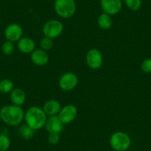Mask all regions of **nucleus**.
Segmentation results:
<instances>
[{
  "label": "nucleus",
  "instance_id": "7ed1b4c3",
  "mask_svg": "<svg viewBox=\"0 0 151 151\" xmlns=\"http://www.w3.org/2000/svg\"><path fill=\"white\" fill-rule=\"evenodd\" d=\"M54 10L59 17L63 19H70L75 14L76 4L75 0H56Z\"/></svg>",
  "mask_w": 151,
  "mask_h": 151
},
{
  "label": "nucleus",
  "instance_id": "dca6fc26",
  "mask_svg": "<svg viewBox=\"0 0 151 151\" xmlns=\"http://www.w3.org/2000/svg\"><path fill=\"white\" fill-rule=\"evenodd\" d=\"M97 23L100 28H101L102 30H108L112 27L113 19H112L111 16L105 14V13H103V14H100L99 17H98Z\"/></svg>",
  "mask_w": 151,
  "mask_h": 151
},
{
  "label": "nucleus",
  "instance_id": "f03ea898",
  "mask_svg": "<svg viewBox=\"0 0 151 151\" xmlns=\"http://www.w3.org/2000/svg\"><path fill=\"white\" fill-rule=\"evenodd\" d=\"M47 116L42 108L37 106L29 107L24 113L26 124L35 131L40 130L45 126L47 119Z\"/></svg>",
  "mask_w": 151,
  "mask_h": 151
},
{
  "label": "nucleus",
  "instance_id": "ddd939ff",
  "mask_svg": "<svg viewBox=\"0 0 151 151\" xmlns=\"http://www.w3.org/2000/svg\"><path fill=\"white\" fill-rule=\"evenodd\" d=\"M17 47L22 53H31L36 48L34 40L29 37H22L17 42Z\"/></svg>",
  "mask_w": 151,
  "mask_h": 151
},
{
  "label": "nucleus",
  "instance_id": "4be33fe9",
  "mask_svg": "<svg viewBox=\"0 0 151 151\" xmlns=\"http://www.w3.org/2000/svg\"><path fill=\"white\" fill-rule=\"evenodd\" d=\"M40 47H41V49L45 50V51H47V50H50V49L53 47V42L52 39L48 37H43L41 40L40 42Z\"/></svg>",
  "mask_w": 151,
  "mask_h": 151
},
{
  "label": "nucleus",
  "instance_id": "f257e3e1",
  "mask_svg": "<svg viewBox=\"0 0 151 151\" xmlns=\"http://www.w3.org/2000/svg\"><path fill=\"white\" fill-rule=\"evenodd\" d=\"M0 119L8 125L17 126L24 119V112L21 106L5 105L0 110Z\"/></svg>",
  "mask_w": 151,
  "mask_h": 151
},
{
  "label": "nucleus",
  "instance_id": "20e7f679",
  "mask_svg": "<svg viewBox=\"0 0 151 151\" xmlns=\"http://www.w3.org/2000/svg\"><path fill=\"white\" fill-rule=\"evenodd\" d=\"M131 139L127 133L118 131L113 133L110 138V145L115 151H126L130 148Z\"/></svg>",
  "mask_w": 151,
  "mask_h": 151
},
{
  "label": "nucleus",
  "instance_id": "2eb2a0df",
  "mask_svg": "<svg viewBox=\"0 0 151 151\" xmlns=\"http://www.w3.org/2000/svg\"><path fill=\"white\" fill-rule=\"evenodd\" d=\"M10 99L13 104L22 107V105H23L25 102L26 94L21 88H14L11 92Z\"/></svg>",
  "mask_w": 151,
  "mask_h": 151
},
{
  "label": "nucleus",
  "instance_id": "4468645a",
  "mask_svg": "<svg viewBox=\"0 0 151 151\" xmlns=\"http://www.w3.org/2000/svg\"><path fill=\"white\" fill-rule=\"evenodd\" d=\"M62 109V106L59 101L55 99H50L46 101L44 104L42 110L45 114L49 116H57Z\"/></svg>",
  "mask_w": 151,
  "mask_h": 151
},
{
  "label": "nucleus",
  "instance_id": "a211bd4d",
  "mask_svg": "<svg viewBox=\"0 0 151 151\" xmlns=\"http://www.w3.org/2000/svg\"><path fill=\"white\" fill-rule=\"evenodd\" d=\"M14 84L11 79H5L0 80V92L2 93H11L14 89Z\"/></svg>",
  "mask_w": 151,
  "mask_h": 151
},
{
  "label": "nucleus",
  "instance_id": "9b49d317",
  "mask_svg": "<svg viewBox=\"0 0 151 151\" xmlns=\"http://www.w3.org/2000/svg\"><path fill=\"white\" fill-rule=\"evenodd\" d=\"M45 128L49 133L60 134L64 130V124L57 116H52L47 118Z\"/></svg>",
  "mask_w": 151,
  "mask_h": 151
},
{
  "label": "nucleus",
  "instance_id": "6ab92c4d",
  "mask_svg": "<svg viewBox=\"0 0 151 151\" xmlns=\"http://www.w3.org/2000/svg\"><path fill=\"white\" fill-rule=\"evenodd\" d=\"M14 50H15V45L12 42L6 41L2 45V51L3 54L6 55V56H10L14 53Z\"/></svg>",
  "mask_w": 151,
  "mask_h": 151
},
{
  "label": "nucleus",
  "instance_id": "aec40b11",
  "mask_svg": "<svg viewBox=\"0 0 151 151\" xmlns=\"http://www.w3.org/2000/svg\"><path fill=\"white\" fill-rule=\"evenodd\" d=\"M11 146L9 137L5 134H0V151H7Z\"/></svg>",
  "mask_w": 151,
  "mask_h": 151
},
{
  "label": "nucleus",
  "instance_id": "f8f14e48",
  "mask_svg": "<svg viewBox=\"0 0 151 151\" xmlns=\"http://www.w3.org/2000/svg\"><path fill=\"white\" fill-rule=\"evenodd\" d=\"M31 62L37 66H45L49 61V55L47 51L42 49H35L30 53Z\"/></svg>",
  "mask_w": 151,
  "mask_h": 151
},
{
  "label": "nucleus",
  "instance_id": "6e6552de",
  "mask_svg": "<svg viewBox=\"0 0 151 151\" xmlns=\"http://www.w3.org/2000/svg\"><path fill=\"white\" fill-rule=\"evenodd\" d=\"M78 110L76 107L73 104H67L62 107L58 116L64 124H70L75 120L77 116Z\"/></svg>",
  "mask_w": 151,
  "mask_h": 151
},
{
  "label": "nucleus",
  "instance_id": "39448f33",
  "mask_svg": "<svg viewBox=\"0 0 151 151\" xmlns=\"http://www.w3.org/2000/svg\"><path fill=\"white\" fill-rule=\"evenodd\" d=\"M64 30V25L60 21L56 19L49 20L43 26V34L46 37L53 40L59 37L62 33Z\"/></svg>",
  "mask_w": 151,
  "mask_h": 151
},
{
  "label": "nucleus",
  "instance_id": "5701e85b",
  "mask_svg": "<svg viewBox=\"0 0 151 151\" xmlns=\"http://www.w3.org/2000/svg\"><path fill=\"white\" fill-rule=\"evenodd\" d=\"M47 140L51 145H56L60 141V136L57 133H49Z\"/></svg>",
  "mask_w": 151,
  "mask_h": 151
},
{
  "label": "nucleus",
  "instance_id": "f3484780",
  "mask_svg": "<svg viewBox=\"0 0 151 151\" xmlns=\"http://www.w3.org/2000/svg\"><path fill=\"white\" fill-rule=\"evenodd\" d=\"M19 133L21 136L22 138H23L25 140H30L34 136L35 130H33L31 127H29L27 124L21 126L19 130Z\"/></svg>",
  "mask_w": 151,
  "mask_h": 151
},
{
  "label": "nucleus",
  "instance_id": "412c9836",
  "mask_svg": "<svg viewBox=\"0 0 151 151\" xmlns=\"http://www.w3.org/2000/svg\"><path fill=\"white\" fill-rule=\"evenodd\" d=\"M126 6L133 11L139 10L142 7V0H124Z\"/></svg>",
  "mask_w": 151,
  "mask_h": 151
},
{
  "label": "nucleus",
  "instance_id": "0eeeda50",
  "mask_svg": "<svg viewBox=\"0 0 151 151\" xmlns=\"http://www.w3.org/2000/svg\"><path fill=\"white\" fill-rule=\"evenodd\" d=\"M85 59L88 66L93 70L99 69L103 64L102 54L98 49L93 48L88 50Z\"/></svg>",
  "mask_w": 151,
  "mask_h": 151
},
{
  "label": "nucleus",
  "instance_id": "423d86ee",
  "mask_svg": "<svg viewBox=\"0 0 151 151\" xmlns=\"http://www.w3.org/2000/svg\"><path fill=\"white\" fill-rule=\"evenodd\" d=\"M77 76L72 72H68L62 75L59 81V88L64 91H70L77 86Z\"/></svg>",
  "mask_w": 151,
  "mask_h": 151
},
{
  "label": "nucleus",
  "instance_id": "b1692460",
  "mask_svg": "<svg viewBox=\"0 0 151 151\" xmlns=\"http://www.w3.org/2000/svg\"><path fill=\"white\" fill-rule=\"evenodd\" d=\"M142 70L145 73H151V59H147L141 65Z\"/></svg>",
  "mask_w": 151,
  "mask_h": 151
},
{
  "label": "nucleus",
  "instance_id": "9d476101",
  "mask_svg": "<svg viewBox=\"0 0 151 151\" xmlns=\"http://www.w3.org/2000/svg\"><path fill=\"white\" fill-rule=\"evenodd\" d=\"M22 27L18 24L12 23L7 26L5 30V36L8 41L16 42L22 38Z\"/></svg>",
  "mask_w": 151,
  "mask_h": 151
},
{
  "label": "nucleus",
  "instance_id": "1a4fd4ad",
  "mask_svg": "<svg viewBox=\"0 0 151 151\" xmlns=\"http://www.w3.org/2000/svg\"><path fill=\"white\" fill-rule=\"evenodd\" d=\"M102 11L110 16L116 15L122 8V0H100Z\"/></svg>",
  "mask_w": 151,
  "mask_h": 151
}]
</instances>
